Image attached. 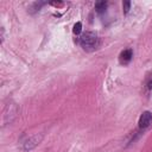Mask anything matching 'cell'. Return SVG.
Wrapping results in <instances>:
<instances>
[{
    "label": "cell",
    "mask_w": 152,
    "mask_h": 152,
    "mask_svg": "<svg viewBox=\"0 0 152 152\" xmlns=\"http://www.w3.org/2000/svg\"><path fill=\"white\" fill-rule=\"evenodd\" d=\"M42 139H43V137H42L40 134H34V135L27 138V139L25 140V142H23V150L30 151V150L34 148V147L40 142Z\"/></svg>",
    "instance_id": "cell-2"
},
{
    "label": "cell",
    "mask_w": 152,
    "mask_h": 152,
    "mask_svg": "<svg viewBox=\"0 0 152 152\" xmlns=\"http://www.w3.org/2000/svg\"><path fill=\"white\" fill-rule=\"evenodd\" d=\"M80 43H81V46L86 51H94L99 48L100 39H99L97 34H95L94 32H86L84 34L81 36Z\"/></svg>",
    "instance_id": "cell-1"
},
{
    "label": "cell",
    "mask_w": 152,
    "mask_h": 152,
    "mask_svg": "<svg viewBox=\"0 0 152 152\" xmlns=\"http://www.w3.org/2000/svg\"><path fill=\"white\" fill-rule=\"evenodd\" d=\"M95 8H96V11H97L99 13H102V12H104V11H106V8H107V2H106V1L96 2Z\"/></svg>",
    "instance_id": "cell-6"
},
{
    "label": "cell",
    "mask_w": 152,
    "mask_h": 152,
    "mask_svg": "<svg viewBox=\"0 0 152 152\" xmlns=\"http://www.w3.org/2000/svg\"><path fill=\"white\" fill-rule=\"evenodd\" d=\"M147 86H148V89H152V80L148 82V84H147Z\"/></svg>",
    "instance_id": "cell-9"
},
{
    "label": "cell",
    "mask_w": 152,
    "mask_h": 152,
    "mask_svg": "<svg viewBox=\"0 0 152 152\" xmlns=\"http://www.w3.org/2000/svg\"><path fill=\"white\" fill-rule=\"evenodd\" d=\"M17 113H18V108H17V106H15L14 103L8 104V106L6 107V109L4 110V124H6V122H11V121L15 118Z\"/></svg>",
    "instance_id": "cell-3"
},
{
    "label": "cell",
    "mask_w": 152,
    "mask_h": 152,
    "mask_svg": "<svg viewBox=\"0 0 152 152\" xmlns=\"http://www.w3.org/2000/svg\"><path fill=\"white\" fill-rule=\"evenodd\" d=\"M152 121V114L150 112H144L139 119V127L140 128H146Z\"/></svg>",
    "instance_id": "cell-4"
},
{
    "label": "cell",
    "mask_w": 152,
    "mask_h": 152,
    "mask_svg": "<svg viewBox=\"0 0 152 152\" xmlns=\"http://www.w3.org/2000/svg\"><path fill=\"white\" fill-rule=\"evenodd\" d=\"M132 57H133V52H132L131 49L124 50V51L120 53V62L124 63V64H126V63H128V62L132 59Z\"/></svg>",
    "instance_id": "cell-5"
},
{
    "label": "cell",
    "mask_w": 152,
    "mask_h": 152,
    "mask_svg": "<svg viewBox=\"0 0 152 152\" xmlns=\"http://www.w3.org/2000/svg\"><path fill=\"white\" fill-rule=\"evenodd\" d=\"M129 7H131V2H129V1H125V2L122 4V8H124V12H125V13H127V12L129 11Z\"/></svg>",
    "instance_id": "cell-8"
},
{
    "label": "cell",
    "mask_w": 152,
    "mask_h": 152,
    "mask_svg": "<svg viewBox=\"0 0 152 152\" xmlns=\"http://www.w3.org/2000/svg\"><path fill=\"white\" fill-rule=\"evenodd\" d=\"M81 31H82V24L78 21V23H76V24L74 25V30H72V32H74L75 34H78Z\"/></svg>",
    "instance_id": "cell-7"
}]
</instances>
